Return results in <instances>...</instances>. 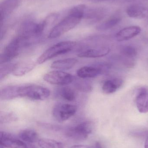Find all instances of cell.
<instances>
[{"instance_id": "6da1fadb", "label": "cell", "mask_w": 148, "mask_h": 148, "mask_svg": "<svg viewBox=\"0 0 148 148\" xmlns=\"http://www.w3.org/2000/svg\"><path fill=\"white\" fill-rule=\"evenodd\" d=\"M83 16L70 12L68 16L56 25L50 33L49 38L54 39L68 32L77 26Z\"/></svg>"}, {"instance_id": "7a4b0ae2", "label": "cell", "mask_w": 148, "mask_h": 148, "mask_svg": "<svg viewBox=\"0 0 148 148\" xmlns=\"http://www.w3.org/2000/svg\"><path fill=\"white\" fill-rule=\"evenodd\" d=\"M28 40L20 36L14 38L5 47L1 56V65L5 64L15 58L21 49L30 45Z\"/></svg>"}, {"instance_id": "3957f363", "label": "cell", "mask_w": 148, "mask_h": 148, "mask_svg": "<svg viewBox=\"0 0 148 148\" xmlns=\"http://www.w3.org/2000/svg\"><path fill=\"white\" fill-rule=\"evenodd\" d=\"M76 43L71 41L61 42L50 47L37 59L38 64H41L59 55L68 53L75 47Z\"/></svg>"}, {"instance_id": "277c9868", "label": "cell", "mask_w": 148, "mask_h": 148, "mask_svg": "<svg viewBox=\"0 0 148 148\" xmlns=\"http://www.w3.org/2000/svg\"><path fill=\"white\" fill-rule=\"evenodd\" d=\"M49 89L36 84L20 86V97H27L36 101H42L47 98L50 95Z\"/></svg>"}, {"instance_id": "5b68a950", "label": "cell", "mask_w": 148, "mask_h": 148, "mask_svg": "<svg viewBox=\"0 0 148 148\" xmlns=\"http://www.w3.org/2000/svg\"><path fill=\"white\" fill-rule=\"evenodd\" d=\"M93 125L89 121L83 122L68 128L64 131V134L68 138L75 140H86L92 133Z\"/></svg>"}, {"instance_id": "8992f818", "label": "cell", "mask_w": 148, "mask_h": 148, "mask_svg": "<svg viewBox=\"0 0 148 148\" xmlns=\"http://www.w3.org/2000/svg\"><path fill=\"white\" fill-rule=\"evenodd\" d=\"M77 107L69 103H58L54 106L52 110L53 116L56 121L63 122L67 121L76 113Z\"/></svg>"}, {"instance_id": "52a82bcc", "label": "cell", "mask_w": 148, "mask_h": 148, "mask_svg": "<svg viewBox=\"0 0 148 148\" xmlns=\"http://www.w3.org/2000/svg\"><path fill=\"white\" fill-rule=\"evenodd\" d=\"M43 79L50 84L64 85L71 83L74 81L75 78L70 74L58 70L52 71L45 74Z\"/></svg>"}, {"instance_id": "ba28073f", "label": "cell", "mask_w": 148, "mask_h": 148, "mask_svg": "<svg viewBox=\"0 0 148 148\" xmlns=\"http://www.w3.org/2000/svg\"><path fill=\"white\" fill-rule=\"evenodd\" d=\"M110 51V49L107 47L82 46L79 49L77 56L81 58H99L106 56Z\"/></svg>"}, {"instance_id": "9c48e42d", "label": "cell", "mask_w": 148, "mask_h": 148, "mask_svg": "<svg viewBox=\"0 0 148 148\" xmlns=\"http://www.w3.org/2000/svg\"><path fill=\"white\" fill-rule=\"evenodd\" d=\"M1 145L8 148H36L32 145L28 144L10 133L1 131L0 133Z\"/></svg>"}, {"instance_id": "30bf717a", "label": "cell", "mask_w": 148, "mask_h": 148, "mask_svg": "<svg viewBox=\"0 0 148 148\" xmlns=\"http://www.w3.org/2000/svg\"><path fill=\"white\" fill-rule=\"evenodd\" d=\"M21 0H5L0 6L1 25L5 19L12 14L20 5Z\"/></svg>"}, {"instance_id": "8fae6325", "label": "cell", "mask_w": 148, "mask_h": 148, "mask_svg": "<svg viewBox=\"0 0 148 148\" xmlns=\"http://www.w3.org/2000/svg\"><path fill=\"white\" fill-rule=\"evenodd\" d=\"M141 32V28L138 26H132L123 29L116 34V38L118 41L130 40L137 36Z\"/></svg>"}, {"instance_id": "7c38bea8", "label": "cell", "mask_w": 148, "mask_h": 148, "mask_svg": "<svg viewBox=\"0 0 148 148\" xmlns=\"http://www.w3.org/2000/svg\"><path fill=\"white\" fill-rule=\"evenodd\" d=\"M129 16L135 19H142L148 17V5L135 4L129 7L127 10Z\"/></svg>"}, {"instance_id": "4fadbf2b", "label": "cell", "mask_w": 148, "mask_h": 148, "mask_svg": "<svg viewBox=\"0 0 148 148\" xmlns=\"http://www.w3.org/2000/svg\"><path fill=\"white\" fill-rule=\"evenodd\" d=\"M136 103L139 112L141 113L148 112V90L142 88L139 90L136 98Z\"/></svg>"}, {"instance_id": "5bb4252c", "label": "cell", "mask_w": 148, "mask_h": 148, "mask_svg": "<svg viewBox=\"0 0 148 148\" xmlns=\"http://www.w3.org/2000/svg\"><path fill=\"white\" fill-rule=\"evenodd\" d=\"M102 73V70L98 66H84L77 70V75L81 78H93L96 77Z\"/></svg>"}, {"instance_id": "9a60e30c", "label": "cell", "mask_w": 148, "mask_h": 148, "mask_svg": "<svg viewBox=\"0 0 148 148\" xmlns=\"http://www.w3.org/2000/svg\"><path fill=\"white\" fill-rule=\"evenodd\" d=\"M35 64L31 61H24L15 64L12 73L17 76H21L31 71Z\"/></svg>"}, {"instance_id": "2e32d148", "label": "cell", "mask_w": 148, "mask_h": 148, "mask_svg": "<svg viewBox=\"0 0 148 148\" xmlns=\"http://www.w3.org/2000/svg\"><path fill=\"white\" fill-rule=\"evenodd\" d=\"M77 62L78 60L75 58H67L54 62L50 66L51 68L54 69L63 71L71 69L77 64Z\"/></svg>"}, {"instance_id": "e0dca14e", "label": "cell", "mask_w": 148, "mask_h": 148, "mask_svg": "<svg viewBox=\"0 0 148 148\" xmlns=\"http://www.w3.org/2000/svg\"><path fill=\"white\" fill-rule=\"evenodd\" d=\"M123 83V81L120 78L106 80L103 84L102 89L105 94H113L120 88Z\"/></svg>"}, {"instance_id": "ac0fdd59", "label": "cell", "mask_w": 148, "mask_h": 148, "mask_svg": "<svg viewBox=\"0 0 148 148\" xmlns=\"http://www.w3.org/2000/svg\"><path fill=\"white\" fill-rule=\"evenodd\" d=\"M20 86H10L5 87L1 90L0 97L2 100H9L20 97Z\"/></svg>"}, {"instance_id": "d6986e66", "label": "cell", "mask_w": 148, "mask_h": 148, "mask_svg": "<svg viewBox=\"0 0 148 148\" xmlns=\"http://www.w3.org/2000/svg\"><path fill=\"white\" fill-rule=\"evenodd\" d=\"M19 137L23 141L33 143L38 142V135L34 130L26 129L21 130L19 133Z\"/></svg>"}, {"instance_id": "ffe728a7", "label": "cell", "mask_w": 148, "mask_h": 148, "mask_svg": "<svg viewBox=\"0 0 148 148\" xmlns=\"http://www.w3.org/2000/svg\"><path fill=\"white\" fill-rule=\"evenodd\" d=\"M121 54L124 57L125 63L126 65H129L134 64L132 61L134 58L136 57L137 54L136 49L134 47L131 46H126L121 50Z\"/></svg>"}, {"instance_id": "44dd1931", "label": "cell", "mask_w": 148, "mask_h": 148, "mask_svg": "<svg viewBox=\"0 0 148 148\" xmlns=\"http://www.w3.org/2000/svg\"><path fill=\"white\" fill-rule=\"evenodd\" d=\"M56 91L57 95L65 101H73L76 98V94L74 90L69 87L61 88Z\"/></svg>"}, {"instance_id": "7402d4cb", "label": "cell", "mask_w": 148, "mask_h": 148, "mask_svg": "<svg viewBox=\"0 0 148 148\" xmlns=\"http://www.w3.org/2000/svg\"><path fill=\"white\" fill-rule=\"evenodd\" d=\"M121 21V18L119 16H114L103 22L96 27L99 31H103L108 30L117 25Z\"/></svg>"}, {"instance_id": "603a6c76", "label": "cell", "mask_w": 148, "mask_h": 148, "mask_svg": "<svg viewBox=\"0 0 148 148\" xmlns=\"http://www.w3.org/2000/svg\"><path fill=\"white\" fill-rule=\"evenodd\" d=\"M38 143L41 148H65L61 143L51 139H41Z\"/></svg>"}, {"instance_id": "cb8c5ba5", "label": "cell", "mask_w": 148, "mask_h": 148, "mask_svg": "<svg viewBox=\"0 0 148 148\" xmlns=\"http://www.w3.org/2000/svg\"><path fill=\"white\" fill-rule=\"evenodd\" d=\"M103 11L100 9L86 8L83 18L91 20H97L101 18L103 15Z\"/></svg>"}, {"instance_id": "d4e9b609", "label": "cell", "mask_w": 148, "mask_h": 148, "mask_svg": "<svg viewBox=\"0 0 148 148\" xmlns=\"http://www.w3.org/2000/svg\"><path fill=\"white\" fill-rule=\"evenodd\" d=\"M76 87L80 90L83 91H91L92 87L91 84L83 80H79L75 83Z\"/></svg>"}, {"instance_id": "484cf974", "label": "cell", "mask_w": 148, "mask_h": 148, "mask_svg": "<svg viewBox=\"0 0 148 148\" xmlns=\"http://www.w3.org/2000/svg\"><path fill=\"white\" fill-rule=\"evenodd\" d=\"M15 64H8L3 65L1 68V81L9 74L13 72Z\"/></svg>"}, {"instance_id": "4316f807", "label": "cell", "mask_w": 148, "mask_h": 148, "mask_svg": "<svg viewBox=\"0 0 148 148\" xmlns=\"http://www.w3.org/2000/svg\"><path fill=\"white\" fill-rule=\"evenodd\" d=\"M15 119V116L14 115L10 114L3 116V118L1 117V122L3 121V122H7L14 121Z\"/></svg>"}, {"instance_id": "83f0119b", "label": "cell", "mask_w": 148, "mask_h": 148, "mask_svg": "<svg viewBox=\"0 0 148 148\" xmlns=\"http://www.w3.org/2000/svg\"><path fill=\"white\" fill-rule=\"evenodd\" d=\"M70 148H93V147L83 145H76L73 146Z\"/></svg>"}, {"instance_id": "f1b7e54d", "label": "cell", "mask_w": 148, "mask_h": 148, "mask_svg": "<svg viewBox=\"0 0 148 148\" xmlns=\"http://www.w3.org/2000/svg\"><path fill=\"white\" fill-rule=\"evenodd\" d=\"M93 148H102V146L101 145L100 143L98 142H97L94 145V147H93Z\"/></svg>"}, {"instance_id": "f546056e", "label": "cell", "mask_w": 148, "mask_h": 148, "mask_svg": "<svg viewBox=\"0 0 148 148\" xmlns=\"http://www.w3.org/2000/svg\"><path fill=\"white\" fill-rule=\"evenodd\" d=\"M145 148H148V136L145 141Z\"/></svg>"}, {"instance_id": "4dcf8cb0", "label": "cell", "mask_w": 148, "mask_h": 148, "mask_svg": "<svg viewBox=\"0 0 148 148\" xmlns=\"http://www.w3.org/2000/svg\"><path fill=\"white\" fill-rule=\"evenodd\" d=\"M5 147H3V146H2V145H1L0 146V148H5Z\"/></svg>"}, {"instance_id": "1f68e13d", "label": "cell", "mask_w": 148, "mask_h": 148, "mask_svg": "<svg viewBox=\"0 0 148 148\" xmlns=\"http://www.w3.org/2000/svg\"><path fill=\"white\" fill-rule=\"evenodd\" d=\"M101 1H108V0H101Z\"/></svg>"}]
</instances>
